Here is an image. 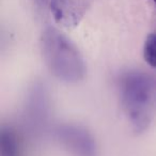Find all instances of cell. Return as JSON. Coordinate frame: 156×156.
Wrapping results in <instances>:
<instances>
[{
	"label": "cell",
	"instance_id": "6da1fadb",
	"mask_svg": "<svg viewBox=\"0 0 156 156\" xmlns=\"http://www.w3.org/2000/svg\"><path fill=\"white\" fill-rule=\"evenodd\" d=\"M120 102L130 125L144 132L156 115V77L140 69H128L118 79Z\"/></svg>",
	"mask_w": 156,
	"mask_h": 156
},
{
	"label": "cell",
	"instance_id": "5b68a950",
	"mask_svg": "<svg viewBox=\"0 0 156 156\" xmlns=\"http://www.w3.org/2000/svg\"><path fill=\"white\" fill-rule=\"evenodd\" d=\"M93 0H50L55 22L65 29L75 28L89 10Z\"/></svg>",
	"mask_w": 156,
	"mask_h": 156
},
{
	"label": "cell",
	"instance_id": "ba28073f",
	"mask_svg": "<svg viewBox=\"0 0 156 156\" xmlns=\"http://www.w3.org/2000/svg\"><path fill=\"white\" fill-rule=\"evenodd\" d=\"M37 1L40 3V5H42V3H43V5H44V2H45L46 0H37Z\"/></svg>",
	"mask_w": 156,
	"mask_h": 156
},
{
	"label": "cell",
	"instance_id": "3957f363",
	"mask_svg": "<svg viewBox=\"0 0 156 156\" xmlns=\"http://www.w3.org/2000/svg\"><path fill=\"white\" fill-rule=\"evenodd\" d=\"M56 142L69 156H98V145L91 132L78 123L57 124L52 128Z\"/></svg>",
	"mask_w": 156,
	"mask_h": 156
},
{
	"label": "cell",
	"instance_id": "277c9868",
	"mask_svg": "<svg viewBox=\"0 0 156 156\" xmlns=\"http://www.w3.org/2000/svg\"><path fill=\"white\" fill-rule=\"evenodd\" d=\"M51 112L49 91L44 83H34L25 98L24 115L32 133H42L48 126Z\"/></svg>",
	"mask_w": 156,
	"mask_h": 156
},
{
	"label": "cell",
	"instance_id": "52a82bcc",
	"mask_svg": "<svg viewBox=\"0 0 156 156\" xmlns=\"http://www.w3.org/2000/svg\"><path fill=\"white\" fill-rule=\"evenodd\" d=\"M143 59L153 69H156V33L147 35L143 44Z\"/></svg>",
	"mask_w": 156,
	"mask_h": 156
},
{
	"label": "cell",
	"instance_id": "8992f818",
	"mask_svg": "<svg viewBox=\"0 0 156 156\" xmlns=\"http://www.w3.org/2000/svg\"><path fill=\"white\" fill-rule=\"evenodd\" d=\"M0 156H23L20 139L11 126H2L0 130Z\"/></svg>",
	"mask_w": 156,
	"mask_h": 156
},
{
	"label": "cell",
	"instance_id": "9c48e42d",
	"mask_svg": "<svg viewBox=\"0 0 156 156\" xmlns=\"http://www.w3.org/2000/svg\"><path fill=\"white\" fill-rule=\"evenodd\" d=\"M153 2H154V3H155V5H156V0H153Z\"/></svg>",
	"mask_w": 156,
	"mask_h": 156
},
{
	"label": "cell",
	"instance_id": "7a4b0ae2",
	"mask_svg": "<svg viewBox=\"0 0 156 156\" xmlns=\"http://www.w3.org/2000/svg\"><path fill=\"white\" fill-rule=\"evenodd\" d=\"M41 52L48 71L65 83H77L85 78L87 65L78 47L62 32L47 28L41 35Z\"/></svg>",
	"mask_w": 156,
	"mask_h": 156
}]
</instances>
